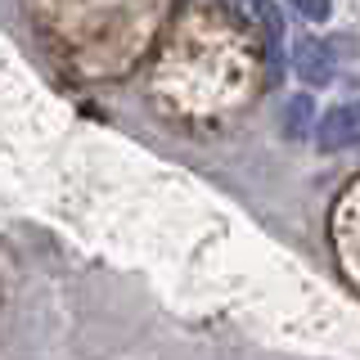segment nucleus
I'll use <instances>...</instances> for the list:
<instances>
[{"instance_id": "obj_4", "label": "nucleus", "mask_w": 360, "mask_h": 360, "mask_svg": "<svg viewBox=\"0 0 360 360\" xmlns=\"http://www.w3.org/2000/svg\"><path fill=\"white\" fill-rule=\"evenodd\" d=\"M315 127H320V117H315V99L311 95H292L288 108H284V135H288V140H307Z\"/></svg>"}, {"instance_id": "obj_1", "label": "nucleus", "mask_w": 360, "mask_h": 360, "mask_svg": "<svg viewBox=\"0 0 360 360\" xmlns=\"http://www.w3.org/2000/svg\"><path fill=\"white\" fill-rule=\"evenodd\" d=\"M333 243H338V257H342L347 275L356 279L360 288V185L338 202V217H333Z\"/></svg>"}, {"instance_id": "obj_5", "label": "nucleus", "mask_w": 360, "mask_h": 360, "mask_svg": "<svg viewBox=\"0 0 360 360\" xmlns=\"http://www.w3.org/2000/svg\"><path fill=\"white\" fill-rule=\"evenodd\" d=\"M288 5L297 9L302 18H311V22H324V18L333 14V0H288Z\"/></svg>"}, {"instance_id": "obj_2", "label": "nucleus", "mask_w": 360, "mask_h": 360, "mask_svg": "<svg viewBox=\"0 0 360 360\" xmlns=\"http://www.w3.org/2000/svg\"><path fill=\"white\" fill-rule=\"evenodd\" d=\"M360 140V99H347V104H333L315 127V144L320 153H342Z\"/></svg>"}, {"instance_id": "obj_3", "label": "nucleus", "mask_w": 360, "mask_h": 360, "mask_svg": "<svg viewBox=\"0 0 360 360\" xmlns=\"http://www.w3.org/2000/svg\"><path fill=\"white\" fill-rule=\"evenodd\" d=\"M292 72H297V82H307L311 90L329 86L333 82V50L324 45L320 37H297L292 41Z\"/></svg>"}]
</instances>
